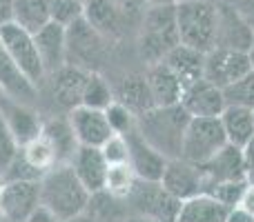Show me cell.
<instances>
[{
  "instance_id": "cell-40",
  "label": "cell",
  "mask_w": 254,
  "mask_h": 222,
  "mask_svg": "<svg viewBox=\"0 0 254 222\" xmlns=\"http://www.w3.org/2000/svg\"><path fill=\"white\" fill-rule=\"evenodd\" d=\"M237 7V11L243 16V20L254 29V0H230Z\"/></svg>"
},
{
  "instance_id": "cell-10",
  "label": "cell",
  "mask_w": 254,
  "mask_h": 222,
  "mask_svg": "<svg viewBox=\"0 0 254 222\" xmlns=\"http://www.w3.org/2000/svg\"><path fill=\"white\" fill-rule=\"evenodd\" d=\"M254 29L243 20L230 0H216V34L214 47L248 51L252 47Z\"/></svg>"
},
{
  "instance_id": "cell-24",
  "label": "cell",
  "mask_w": 254,
  "mask_h": 222,
  "mask_svg": "<svg viewBox=\"0 0 254 222\" xmlns=\"http://www.w3.org/2000/svg\"><path fill=\"white\" fill-rule=\"evenodd\" d=\"M114 98L119 102H123L127 109H131L136 116H140L143 111L152 109L154 105V98H152V89H149V83H147V76L138 74H127L121 78L119 87L114 89Z\"/></svg>"
},
{
  "instance_id": "cell-33",
  "label": "cell",
  "mask_w": 254,
  "mask_h": 222,
  "mask_svg": "<svg viewBox=\"0 0 254 222\" xmlns=\"http://www.w3.org/2000/svg\"><path fill=\"white\" fill-rule=\"evenodd\" d=\"M225 105H237V107H248L254 109V69H250L246 76L232 83L230 87L223 89Z\"/></svg>"
},
{
  "instance_id": "cell-31",
  "label": "cell",
  "mask_w": 254,
  "mask_h": 222,
  "mask_svg": "<svg viewBox=\"0 0 254 222\" xmlns=\"http://www.w3.org/2000/svg\"><path fill=\"white\" fill-rule=\"evenodd\" d=\"M114 100H116L114 87H112L98 71H92L87 78V85H85V89H83V100H80V105L105 111Z\"/></svg>"
},
{
  "instance_id": "cell-6",
  "label": "cell",
  "mask_w": 254,
  "mask_h": 222,
  "mask_svg": "<svg viewBox=\"0 0 254 222\" xmlns=\"http://www.w3.org/2000/svg\"><path fill=\"white\" fill-rule=\"evenodd\" d=\"M127 202L131 207V214L147 216L156 222H176L183 200L172 196L161 184V180H136Z\"/></svg>"
},
{
  "instance_id": "cell-15",
  "label": "cell",
  "mask_w": 254,
  "mask_h": 222,
  "mask_svg": "<svg viewBox=\"0 0 254 222\" xmlns=\"http://www.w3.org/2000/svg\"><path fill=\"white\" fill-rule=\"evenodd\" d=\"M181 105L185 107V111L192 118H216L228 107L225 105L223 89L212 85L205 78H198L185 87Z\"/></svg>"
},
{
  "instance_id": "cell-30",
  "label": "cell",
  "mask_w": 254,
  "mask_h": 222,
  "mask_svg": "<svg viewBox=\"0 0 254 222\" xmlns=\"http://www.w3.org/2000/svg\"><path fill=\"white\" fill-rule=\"evenodd\" d=\"M136 174L129 167V162H119V165H110L105 180V193H110L114 200H127L136 184Z\"/></svg>"
},
{
  "instance_id": "cell-23",
  "label": "cell",
  "mask_w": 254,
  "mask_h": 222,
  "mask_svg": "<svg viewBox=\"0 0 254 222\" xmlns=\"http://www.w3.org/2000/svg\"><path fill=\"white\" fill-rule=\"evenodd\" d=\"M0 89L11 100L25 102V105H29L38 96V87L16 67V62L11 60V56L4 49L2 40H0Z\"/></svg>"
},
{
  "instance_id": "cell-16",
  "label": "cell",
  "mask_w": 254,
  "mask_h": 222,
  "mask_svg": "<svg viewBox=\"0 0 254 222\" xmlns=\"http://www.w3.org/2000/svg\"><path fill=\"white\" fill-rule=\"evenodd\" d=\"M161 184L176 196L179 200H188L198 193H203V176L201 167L192 165V162L183 160V158H172L167 160L165 171H163Z\"/></svg>"
},
{
  "instance_id": "cell-13",
  "label": "cell",
  "mask_w": 254,
  "mask_h": 222,
  "mask_svg": "<svg viewBox=\"0 0 254 222\" xmlns=\"http://www.w3.org/2000/svg\"><path fill=\"white\" fill-rule=\"evenodd\" d=\"M127 140V162L134 169L138 180H161L165 171L167 158L161 151L152 147L147 140L140 135L138 129H131L125 133Z\"/></svg>"
},
{
  "instance_id": "cell-45",
  "label": "cell",
  "mask_w": 254,
  "mask_h": 222,
  "mask_svg": "<svg viewBox=\"0 0 254 222\" xmlns=\"http://www.w3.org/2000/svg\"><path fill=\"white\" fill-rule=\"evenodd\" d=\"M239 205H241L243 209H248L254 216V182H248L246 193H243V198H241V202H239Z\"/></svg>"
},
{
  "instance_id": "cell-36",
  "label": "cell",
  "mask_w": 254,
  "mask_h": 222,
  "mask_svg": "<svg viewBox=\"0 0 254 222\" xmlns=\"http://www.w3.org/2000/svg\"><path fill=\"white\" fill-rule=\"evenodd\" d=\"M105 116H107V122H110V127H112L114 133L125 135L127 131L136 129V118L138 116H136L131 109H127L123 102H119V100H114L110 107H107Z\"/></svg>"
},
{
  "instance_id": "cell-22",
  "label": "cell",
  "mask_w": 254,
  "mask_h": 222,
  "mask_svg": "<svg viewBox=\"0 0 254 222\" xmlns=\"http://www.w3.org/2000/svg\"><path fill=\"white\" fill-rule=\"evenodd\" d=\"M92 71L80 69L76 65H63L58 71H54L52 87H54V98L58 100V105L65 109H74L83 100V89L87 85V78Z\"/></svg>"
},
{
  "instance_id": "cell-12",
  "label": "cell",
  "mask_w": 254,
  "mask_h": 222,
  "mask_svg": "<svg viewBox=\"0 0 254 222\" xmlns=\"http://www.w3.org/2000/svg\"><path fill=\"white\" fill-rule=\"evenodd\" d=\"M203 176V193H207L212 187L230 180H248L246 178V162H243V149L234 144H225L214 158L201 165Z\"/></svg>"
},
{
  "instance_id": "cell-11",
  "label": "cell",
  "mask_w": 254,
  "mask_h": 222,
  "mask_svg": "<svg viewBox=\"0 0 254 222\" xmlns=\"http://www.w3.org/2000/svg\"><path fill=\"white\" fill-rule=\"evenodd\" d=\"M40 207V180H13L2 182L0 214L9 222H27Z\"/></svg>"
},
{
  "instance_id": "cell-50",
  "label": "cell",
  "mask_w": 254,
  "mask_h": 222,
  "mask_svg": "<svg viewBox=\"0 0 254 222\" xmlns=\"http://www.w3.org/2000/svg\"><path fill=\"white\" fill-rule=\"evenodd\" d=\"M4 98H9V96H7V93H4V91H2V89H0V105H2V100H4Z\"/></svg>"
},
{
  "instance_id": "cell-9",
  "label": "cell",
  "mask_w": 254,
  "mask_h": 222,
  "mask_svg": "<svg viewBox=\"0 0 254 222\" xmlns=\"http://www.w3.org/2000/svg\"><path fill=\"white\" fill-rule=\"evenodd\" d=\"M252 69V60L248 51H237V49H221L212 47L205 53L203 62V78L210 80L212 85L225 89L232 83H237L241 76H246Z\"/></svg>"
},
{
  "instance_id": "cell-21",
  "label": "cell",
  "mask_w": 254,
  "mask_h": 222,
  "mask_svg": "<svg viewBox=\"0 0 254 222\" xmlns=\"http://www.w3.org/2000/svg\"><path fill=\"white\" fill-rule=\"evenodd\" d=\"M145 76H147V83H149V89H152V98L156 107L181 102L183 91H185V83L163 60L147 65Z\"/></svg>"
},
{
  "instance_id": "cell-26",
  "label": "cell",
  "mask_w": 254,
  "mask_h": 222,
  "mask_svg": "<svg viewBox=\"0 0 254 222\" xmlns=\"http://www.w3.org/2000/svg\"><path fill=\"white\" fill-rule=\"evenodd\" d=\"M163 62H165V65L170 67V69L174 71L181 80H183L185 87H188L190 83L203 78V62H205V53L179 43L165 58H163Z\"/></svg>"
},
{
  "instance_id": "cell-4",
  "label": "cell",
  "mask_w": 254,
  "mask_h": 222,
  "mask_svg": "<svg viewBox=\"0 0 254 222\" xmlns=\"http://www.w3.org/2000/svg\"><path fill=\"white\" fill-rule=\"evenodd\" d=\"M176 27H179L181 44L207 53L214 47L216 0H179Z\"/></svg>"
},
{
  "instance_id": "cell-1",
  "label": "cell",
  "mask_w": 254,
  "mask_h": 222,
  "mask_svg": "<svg viewBox=\"0 0 254 222\" xmlns=\"http://www.w3.org/2000/svg\"><path fill=\"white\" fill-rule=\"evenodd\" d=\"M92 193L74 174L71 165H56L40 178V205L61 222L76 220L87 209Z\"/></svg>"
},
{
  "instance_id": "cell-32",
  "label": "cell",
  "mask_w": 254,
  "mask_h": 222,
  "mask_svg": "<svg viewBox=\"0 0 254 222\" xmlns=\"http://www.w3.org/2000/svg\"><path fill=\"white\" fill-rule=\"evenodd\" d=\"M22 153H25V158L36 167V169L43 171V176H45V171H49L52 167L58 165L56 151H54L52 142L45 138L43 131H40L38 138H34L31 142H27L25 147H22Z\"/></svg>"
},
{
  "instance_id": "cell-14",
  "label": "cell",
  "mask_w": 254,
  "mask_h": 222,
  "mask_svg": "<svg viewBox=\"0 0 254 222\" xmlns=\"http://www.w3.org/2000/svg\"><path fill=\"white\" fill-rule=\"evenodd\" d=\"M67 120H69L71 129H74L78 144H85V147H103L114 135L103 109H92V107L78 105L69 111Z\"/></svg>"
},
{
  "instance_id": "cell-52",
  "label": "cell",
  "mask_w": 254,
  "mask_h": 222,
  "mask_svg": "<svg viewBox=\"0 0 254 222\" xmlns=\"http://www.w3.org/2000/svg\"><path fill=\"white\" fill-rule=\"evenodd\" d=\"M252 116H254V109H252Z\"/></svg>"
},
{
  "instance_id": "cell-8",
  "label": "cell",
  "mask_w": 254,
  "mask_h": 222,
  "mask_svg": "<svg viewBox=\"0 0 254 222\" xmlns=\"http://www.w3.org/2000/svg\"><path fill=\"white\" fill-rule=\"evenodd\" d=\"M0 40H2L7 53L11 56V60L16 62V67L31 80V83L38 87L47 74L43 69V62H40L38 49H36V40L34 34L25 31L22 27H18L16 22H4L0 25Z\"/></svg>"
},
{
  "instance_id": "cell-19",
  "label": "cell",
  "mask_w": 254,
  "mask_h": 222,
  "mask_svg": "<svg viewBox=\"0 0 254 222\" xmlns=\"http://www.w3.org/2000/svg\"><path fill=\"white\" fill-rule=\"evenodd\" d=\"M83 18L107 40H116L123 36L129 13L119 9L112 0H85Z\"/></svg>"
},
{
  "instance_id": "cell-17",
  "label": "cell",
  "mask_w": 254,
  "mask_h": 222,
  "mask_svg": "<svg viewBox=\"0 0 254 222\" xmlns=\"http://www.w3.org/2000/svg\"><path fill=\"white\" fill-rule=\"evenodd\" d=\"M69 165L92 196L105 191V180H107L110 162L105 160L101 147H85V144H80V147L76 149V153H74Z\"/></svg>"
},
{
  "instance_id": "cell-39",
  "label": "cell",
  "mask_w": 254,
  "mask_h": 222,
  "mask_svg": "<svg viewBox=\"0 0 254 222\" xmlns=\"http://www.w3.org/2000/svg\"><path fill=\"white\" fill-rule=\"evenodd\" d=\"M103 156L110 165H119V162H127V140L125 135L114 133L105 144L101 147Z\"/></svg>"
},
{
  "instance_id": "cell-27",
  "label": "cell",
  "mask_w": 254,
  "mask_h": 222,
  "mask_svg": "<svg viewBox=\"0 0 254 222\" xmlns=\"http://www.w3.org/2000/svg\"><path fill=\"white\" fill-rule=\"evenodd\" d=\"M219 118H221V125H223V131H225V135H228L230 144L243 149L254 138L252 109H248V107L228 105Z\"/></svg>"
},
{
  "instance_id": "cell-51",
  "label": "cell",
  "mask_w": 254,
  "mask_h": 222,
  "mask_svg": "<svg viewBox=\"0 0 254 222\" xmlns=\"http://www.w3.org/2000/svg\"><path fill=\"white\" fill-rule=\"evenodd\" d=\"M0 196H2V182H0Z\"/></svg>"
},
{
  "instance_id": "cell-38",
  "label": "cell",
  "mask_w": 254,
  "mask_h": 222,
  "mask_svg": "<svg viewBox=\"0 0 254 222\" xmlns=\"http://www.w3.org/2000/svg\"><path fill=\"white\" fill-rule=\"evenodd\" d=\"M20 151V144H18L16 135L11 133L9 125L4 122L2 113H0V174L9 167V162L16 158V153Z\"/></svg>"
},
{
  "instance_id": "cell-3",
  "label": "cell",
  "mask_w": 254,
  "mask_h": 222,
  "mask_svg": "<svg viewBox=\"0 0 254 222\" xmlns=\"http://www.w3.org/2000/svg\"><path fill=\"white\" fill-rule=\"evenodd\" d=\"M179 43L176 4L143 7L138 22V53L145 65L161 62Z\"/></svg>"
},
{
  "instance_id": "cell-48",
  "label": "cell",
  "mask_w": 254,
  "mask_h": 222,
  "mask_svg": "<svg viewBox=\"0 0 254 222\" xmlns=\"http://www.w3.org/2000/svg\"><path fill=\"white\" fill-rule=\"evenodd\" d=\"M121 222H156V220L147 218V216H140V214H131V216H127V218L121 220Z\"/></svg>"
},
{
  "instance_id": "cell-34",
  "label": "cell",
  "mask_w": 254,
  "mask_h": 222,
  "mask_svg": "<svg viewBox=\"0 0 254 222\" xmlns=\"http://www.w3.org/2000/svg\"><path fill=\"white\" fill-rule=\"evenodd\" d=\"M47 9H49V20L52 22L69 27L71 22L83 18L85 0H47Z\"/></svg>"
},
{
  "instance_id": "cell-35",
  "label": "cell",
  "mask_w": 254,
  "mask_h": 222,
  "mask_svg": "<svg viewBox=\"0 0 254 222\" xmlns=\"http://www.w3.org/2000/svg\"><path fill=\"white\" fill-rule=\"evenodd\" d=\"M40 178H43V171H38L29 160H27L25 153H22V147H20V151L16 153V158L9 162L7 169L0 174V182H13V180H40Z\"/></svg>"
},
{
  "instance_id": "cell-2",
  "label": "cell",
  "mask_w": 254,
  "mask_h": 222,
  "mask_svg": "<svg viewBox=\"0 0 254 222\" xmlns=\"http://www.w3.org/2000/svg\"><path fill=\"white\" fill-rule=\"evenodd\" d=\"M190 118L192 116L185 111L181 102L152 107L136 118V129L156 151L172 160V158H181V144H183V133L188 129Z\"/></svg>"
},
{
  "instance_id": "cell-49",
  "label": "cell",
  "mask_w": 254,
  "mask_h": 222,
  "mask_svg": "<svg viewBox=\"0 0 254 222\" xmlns=\"http://www.w3.org/2000/svg\"><path fill=\"white\" fill-rule=\"evenodd\" d=\"M248 53H250V60H252V69H254V40H252V47L248 49Z\"/></svg>"
},
{
  "instance_id": "cell-47",
  "label": "cell",
  "mask_w": 254,
  "mask_h": 222,
  "mask_svg": "<svg viewBox=\"0 0 254 222\" xmlns=\"http://www.w3.org/2000/svg\"><path fill=\"white\" fill-rule=\"evenodd\" d=\"M179 0H140L143 7H156V4H176Z\"/></svg>"
},
{
  "instance_id": "cell-18",
  "label": "cell",
  "mask_w": 254,
  "mask_h": 222,
  "mask_svg": "<svg viewBox=\"0 0 254 222\" xmlns=\"http://www.w3.org/2000/svg\"><path fill=\"white\" fill-rule=\"evenodd\" d=\"M36 49H38L40 62L47 76L58 71L65 65V53H67V27L58 25V22L49 20L40 31L34 34Z\"/></svg>"
},
{
  "instance_id": "cell-37",
  "label": "cell",
  "mask_w": 254,
  "mask_h": 222,
  "mask_svg": "<svg viewBox=\"0 0 254 222\" xmlns=\"http://www.w3.org/2000/svg\"><path fill=\"white\" fill-rule=\"evenodd\" d=\"M246 187H248V180H230V182H221L216 187H212L210 196H214L216 200H221L225 207H237L241 202L243 193H246Z\"/></svg>"
},
{
  "instance_id": "cell-7",
  "label": "cell",
  "mask_w": 254,
  "mask_h": 222,
  "mask_svg": "<svg viewBox=\"0 0 254 222\" xmlns=\"http://www.w3.org/2000/svg\"><path fill=\"white\" fill-rule=\"evenodd\" d=\"M110 40L103 34H98L85 18L71 22L67 27V53H65V65H76L80 69L96 71L94 65L103 60L105 49Z\"/></svg>"
},
{
  "instance_id": "cell-42",
  "label": "cell",
  "mask_w": 254,
  "mask_h": 222,
  "mask_svg": "<svg viewBox=\"0 0 254 222\" xmlns=\"http://www.w3.org/2000/svg\"><path fill=\"white\" fill-rule=\"evenodd\" d=\"M225 222H254V216L248 209H243L241 205H237V207H230Z\"/></svg>"
},
{
  "instance_id": "cell-5",
  "label": "cell",
  "mask_w": 254,
  "mask_h": 222,
  "mask_svg": "<svg viewBox=\"0 0 254 222\" xmlns=\"http://www.w3.org/2000/svg\"><path fill=\"white\" fill-rule=\"evenodd\" d=\"M228 144L221 118H190L188 129L183 133L181 158L192 165H205Z\"/></svg>"
},
{
  "instance_id": "cell-25",
  "label": "cell",
  "mask_w": 254,
  "mask_h": 222,
  "mask_svg": "<svg viewBox=\"0 0 254 222\" xmlns=\"http://www.w3.org/2000/svg\"><path fill=\"white\" fill-rule=\"evenodd\" d=\"M230 207L216 200L210 193H198L181 202L176 222H225Z\"/></svg>"
},
{
  "instance_id": "cell-41",
  "label": "cell",
  "mask_w": 254,
  "mask_h": 222,
  "mask_svg": "<svg viewBox=\"0 0 254 222\" xmlns=\"http://www.w3.org/2000/svg\"><path fill=\"white\" fill-rule=\"evenodd\" d=\"M243 162H246V178L254 182V138L243 147Z\"/></svg>"
},
{
  "instance_id": "cell-44",
  "label": "cell",
  "mask_w": 254,
  "mask_h": 222,
  "mask_svg": "<svg viewBox=\"0 0 254 222\" xmlns=\"http://www.w3.org/2000/svg\"><path fill=\"white\" fill-rule=\"evenodd\" d=\"M112 2L116 4L119 9H123L125 13H136V11H143V4H140V0H112Z\"/></svg>"
},
{
  "instance_id": "cell-43",
  "label": "cell",
  "mask_w": 254,
  "mask_h": 222,
  "mask_svg": "<svg viewBox=\"0 0 254 222\" xmlns=\"http://www.w3.org/2000/svg\"><path fill=\"white\" fill-rule=\"evenodd\" d=\"M27 222H61V220H58L49 209H45V207L40 205L38 209H36L34 214H31L29 218H27Z\"/></svg>"
},
{
  "instance_id": "cell-46",
  "label": "cell",
  "mask_w": 254,
  "mask_h": 222,
  "mask_svg": "<svg viewBox=\"0 0 254 222\" xmlns=\"http://www.w3.org/2000/svg\"><path fill=\"white\" fill-rule=\"evenodd\" d=\"M11 7L13 0H0V25L11 20Z\"/></svg>"
},
{
  "instance_id": "cell-20",
  "label": "cell",
  "mask_w": 254,
  "mask_h": 222,
  "mask_svg": "<svg viewBox=\"0 0 254 222\" xmlns=\"http://www.w3.org/2000/svg\"><path fill=\"white\" fill-rule=\"evenodd\" d=\"M0 113H2L4 122L9 125V129L16 135L20 147H25L27 142L38 138L40 131H43V120H40L38 113L31 111L29 105H25V102L4 98L2 105H0Z\"/></svg>"
},
{
  "instance_id": "cell-28",
  "label": "cell",
  "mask_w": 254,
  "mask_h": 222,
  "mask_svg": "<svg viewBox=\"0 0 254 222\" xmlns=\"http://www.w3.org/2000/svg\"><path fill=\"white\" fill-rule=\"evenodd\" d=\"M43 133L45 138L52 142L54 151H56L58 165H69L71 158H74L76 149L80 147L78 140L74 135V129H71L69 120H63V118H52V120L43 122Z\"/></svg>"
},
{
  "instance_id": "cell-29",
  "label": "cell",
  "mask_w": 254,
  "mask_h": 222,
  "mask_svg": "<svg viewBox=\"0 0 254 222\" xmlns=\"http://www.w3.org/2000/svg\"><path fill=\"white\" fill-rule=\"evenodd\" d=\"M11 22H16L29 34L40 31L49 22L47 0H13Z\"/></svg>"
}]
</instances>
